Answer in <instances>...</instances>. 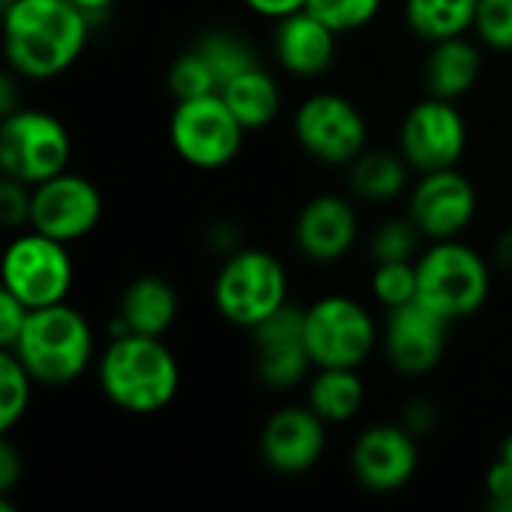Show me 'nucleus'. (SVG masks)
Instances as JSON below:
<instances>
[{
	"mask_svg": "<svg viewBox=\"0 0 512 512\" xmlns=\"http://www.w3.org/2000/svg\"><path fill=\"white\" fill-rule=\"evenodd\" d=\"M381 6L384 0H306V9L339 36L369 27L378 18Z\"/></svg>",
	"mask_w": 512,
	"mask_h": 512,
	"instance_id": "nucleus-31",
	"label": "nucleus"
},
{
	"mask_svg": "<svg viewBox=\"0 0 512 512\" xmlns=\"http://www.w3.org/2000/svg\"><path fill=\"white\" fill-rule=\"evenodd\" d=\"M360 237L357 207L336 192L315 195L303 204L294 219V246L306 261L336 264L342 261Z\"/></svg>",
	"mask_w": 512,
	"mask_h": 512,
	"instance_id": "nucleus-18",
	"label": "nucleus"
},
{
	"mask_svg": "<svg viewBox=\"0 0 512 512\" xmlns=\"http://www.w3.org/2000/svg\"><path fill=\"white\" fill-rule=\"evenodd\" d=\"M339 33L315 18L309 9H300L273 30V54L279 66L294 78H318L336 63Z\"/></svg>",
	"mask_w": 512,
	"mask_h": 512,
	"instance_id": "nucleus-19",
	"label": "nucleus"
},
{
	"mask_svg": "<svg viewBox=\"0 0 512 512\" xmlns=\"http://www.w3.org/2000/svg\"><path fill=\"white\" fill-rule=\"evenodd\" d=\"M450 321L414 300L387 312L384 321V354L390 366L405 378L432 375L447 351Z\"/></svg>",
	"mask_w": 512,
	"mask_h": 512,
	"instance_id": "nucleus-16",
	"label": "nucleus"
},
{
	"mask_svg": "<svg viewBox=\"0 0 512 512\" xmlns=\"http://www.w3.org/2000/svg\"><path fill=\"white\" fill-rule=\"evenodd\" d=\"M102 192L99 186L75 171H63L39 186H33L30 225L60 243H78L96 231L102 222Z\"/></svg>",
	"mask_w": 512,
	"mask_h": 512,
	"instance_id": "nucleus-12",
	"label": "nucleus"
},
{
	"mask_svg": "<svg viewBox=\"0 0 512 512\" xmlns=\"http://www.w3.org/2000/svg\"><path fill=\"white\" fill-rule=\"evenodd\" d=\"M423 231L411 216H393L381 222L369 237V255L372 261H417L423 252Z\"/></svg>",
	"mask_w": 512,
	"mask_h": 512,
	"instance_id": "nucleus-28",
	"label": "nucleus"
},
{
	"mask_svg": "<svg viewBox=\"0 0 512 512\" xmlns=\"http://www.w3.org/2000/svg\"><path fill=\"white\" fill-rule=\"evenodd\" d=\"M489 294L492 267L465 240H435L417 255V300L450 324L477 315Z\"/></svg>",
	"mask_w": 512,
	"mask_h": 512,
	"instance_id": "nucleus-4",
	"label": "nucleus"
},
{
	"mask_svg": "<svg viewBox=\"0 0 512 512\" xmlns=\"http://www.w3.org/2000/svg\"><path fill=\"white\" fill-rule=\"evenodd\" d=\"M30 204H33V186L3 177L0 183V222L6 231H21L30 225Z\"/></svg>",
	"mask_w": 512,
	"mask_h": 512,
	"instance_id": "nucleus-33",
	"label": "nucleus"
},
{
	"mask_svg": "<svg viewBox=\"0 0 512 512\" xmlns=\"http://www.w3.org/2000/svg\"><path fill=\"white\" fill-rule=\"evenodd\" d=\"M219 93L246 132L267 129L282 111V87L261 63L234 75L228 84H222Z\"/></svg>",
	"mask_w": 512,
	"mask_h": 512,
	"instance_id": "nucleus-23",
	"label": "nucleus"
},
{
	"mask_svg": "<svg viewBox=\"0 0 512 512\" xmlns=\"http://www.w3.org/2000/svg\"><path fill=\"white\" fill-rule=\"evenodd\" d=\"M27 315H30V309L15 294L0 288V348L3 351L15 348V342L27 324Z\"/></svg>",
	"mask_w": 512,
	"mask_h": 512,
	"instance_id": "nucleus-34",
	"label": "nucleus"
},
{
	"mask_svg": "<svg viewBox=\"0 0 512 512\" xmlns=\"http://www.w3.org/2000/svg\"><path fill=\"white\" fill-rule=\"evenodd\" d=\"M372 297L390 312L417 300V261H378L369 279Z\"/></svg>",
	"mask_w": 512,
	"mask_h": 512,
	"instance_id": "nucleus-30",
	"label": "nucleus"
},
{
	"mask_svg": "<svg viewBox=\"0 0 512 512\" xmlns=\"http://www.w3.org/2000/svg\"><path fill=\"white\" fill-rule=\"evenodd\" d=\"M306 405L327 423H351L366 405V381L357 369H315L306 384Z\"/></svg>",
	"mask_w": 512,
	"mask_h": 512,
	"instance_id": "nucleus-24",
	"label": "nucleus"
},
{
	"mask_svg": "<svg viewBox=\"0 0 512 512\" xmlns=\"http://www.w3.org/2000/svg\"><path fill=\"white\" fill-rule=\"evenodd\" d=\"M495 264H498V270H504L512 279V225L504 228L495 240Z\"/></svg>",
	"mask_w": 512,
	"mask_h": 512,
	"instance_id": "nucleus-40",
	"label": "nucleus"
},
{
	"mask_svg": "<svg viewBox=\"0 0 512 512\" xmlns=\"http://www.w3.org/2000/svg\"><path fill=\"white\" fill-rule=\"evenodd\" d=\"M72 162V135L60 117L42 108H15L0 120L3 177L39 186L63 174Z\"/></svg>",
	"mask_w": 512,
	"mask_h": 512,
	"instance_id": "nucleus-6",
	"label": "nucleus"
},
{
	"mask_svg": "<svg viewBox=\"0 0 512 512\" xmlns=\"http://www.w3.org/2000/svg\"><path fill=\"white\" fill-rule=\"evenodd\" d=\"M411 165L396 150H378L366 147L351 165H348V183L351 192L372 204H387L402 198L411 189Z\"/></svg>",
	"mask_w": 512,
	"mask_h": 512,
	"instance_id": "nucleus-22",
	"label": "nucleus"
},
{
	"mask_svg": "<svg viewBox=\"0 0 512 512\" xmlns=\"http://www.w3.org/2000/svg\"><path fill=\"white\" fill-rule=\"evenodd\" d=\"M24 81L21 75H15L12 69L0 78V114H12L15 108H21L18 96H15V84Z\"/></svg>",
	"mask_w": 512,
	"mask_h": 512,
	"instance_id": "nucleus-39",
	"label": "nucleus"
},
{
	"mask_svg": "<svg viewBox=\"0 0 512 512\" xmlns=\"http://www.w3.org/2000/svg\"><path fill=\"white\" fill-rule=\"evenodd\" d=\"M483 75V51L474 39L450 36L441 42H432L429 57L423 63V84L429 96L459 102L465 93L474 90V84Z\"/></svg>",
	"mask_w": 512,
	"mask_h": 512,
	"instance_id": "nucleus-20",
	"label": "nucleus"
},
{
	"mask_svg": "<svg viewBox=\"0 0 512 512\" xmlns=\"http://www.w3.org/2000/svg\"><path fill=\"white\" fill-rule=\"evenodd\" d=\"M99 387L126 414H159L180 393V363L162 336H114L99 354Z\"/></svg>",
	"mask_w": 512,
	"mask_h": 512,
	"instance_id": "nucleus-2",
	"label": "nucleus"
},
{
	"mask_svg": "<svg viewBox=\"0 0 512 512\" xmlns=\"http://www.w3.org/2000/svg\"><path fill=\"white\" fill-rule=\"evenodd\" d=\"M468 150V123L456 102L429 96L411 105L399 126V153L417 174L456 168Z\"/></svg>",
	"mask_w": 512,
	"mask_h": 512,
	"instance_id": "nucleus-11",
	"label": "nucleus"
},
{
	"mask_svg": "<svg viewBox=\"0 0 512 512\" xmlns=\"http://www.w3.org/2000/svg\"><path fill=\"white\" fill-rule=\"evenodd\" d=\"M168 141L189 168L219 171L240 156L246 129L234 117L222 93H210L174 102L168 120Z\"/></svg>",
	"mask_w": 512,
	"mask_h": 512,
	"instance_id": "nucleus-9",
	"label": "nucleus"
},
{
	"mask_svg": "<svg viewBox=\"0 0 512 512\" xmlns=\"http://www.w3.org/2000/svg\"><path fill=\"white\" fill-rule=\"evenodd\" d=\"M9 351L24 363L36 384L66 387L90 369L96 357V342L90 321L66 300L30 309L27 324L15 348Z\"/></svg>",
	"mask_w": 512,
	"mask_h": 512,
	"instance_id": "nucleus-3",
	"label": "nucleus"
},
{
	"mask_svg": "<svg viewBox=\"0 0 512 512\" xmlns=\"http://www.w3.org/2000/svg\"><path fill=\"white\" fill-rule=\"evenodd\" d=\"M288 273L267 249H231L213 279L216 312L243 330H255L288 303Z\"/></svg>",
	"mask_w": 512,
	"mask_h": 512,
	"instance_id": "nucleus-5",
	"label": "nucleus"
},
{
	"mask_svg": "<svg viewBox=\"0 0 512 512\" xmlns=\"http://www.w3.org/2000/svg\"><path fill=\"white\" fill-rule=\"evenodd\" d=\"M195 48H198V51L207 57V63L213 66L216 81H219V90H222V84H228L234 75H240V72L258 66L255 48H252L243 36H237V33H231V30H210V33H204V36L195 42Z\"/></svg>",
	"mask_w": 512,
	"mask_h": 512,
	"instance_id": "nucleus-26",
	"label": "nucleus"
},
{
	"mask_svg": "<svg viewBox=\"0 0 512 512\" xmlns=\"http://www.w3.org/2000/svg\"><path fill=\"white\" fill-rule=\"evenodd\" d=\"M435 420H438V411H435V405L426 402V399H414V402H408L405 411H402V423H405L417 438L426 435V432L435 426Z\"/></svg>",
	"mask_w": 512,
	"mask_h": 512,
	"instance_id": "nucleus-36",
	"label": "nucleus"
},
{
	"mask_svg": "<svg viewBox=\"0 0 512 512\" xmlns=\"http://www.w3.org/2000/svg\"><path fill=\"white\" fill-rule=\"evenodd\" d=\"M480 0H405V21L420 39L441 42L474 30Z\"/></svg>",
	"mask_w": 512,
	"mask_h": 512,
	"instance_id": "nucleus-25",
	"label": "nucleus"
},
{
	"mask_svg": "<svg viewBox=\"0 0 512 512\" xmlns=\"http://www.w3.org/2000/svg\"><path fill=\"white\" fill-rule=\"evenodd\" d=\"M33 375L24 369V363L0 348V432L9 435L30 411L33 399Z\"/></svg>",
	"mask_w": 512,
	"mask_h": 512,
	"instance_id": "nucleus-27",
	"label": "nucleus"
},
{
	"mask_svg": "<svg viewBox=\"0 0 512 512\" xmlns=\"http://www.w3.org/2000/svg\"><path fill=\"white\" fill-rule=\"evenodd\" d=\"M498 459H504L507 465H512V429L504 435V441H501V453H498Z\"/></svg>",
	"mask_w": 512,
	"mask_h": 512,
	"instance_id": "nucleus-42",
	"label": "nucleus"
},
{
	"mask_svg": "<svg viewBox=\"0 0 512 512\" xmlns=\"http://www.w3.org/2000/svg\"><path fill=\"white\" fill-rule=\"evenodd\" d=\"M477 210V186L459 168L426 171L408 189V216L417 222L429 243L462 237L474 222Z\"/></svg>",
	"mask_w": 512,
	"mask_h": 512,
	"instance_id": "nucleus-13",
	"label": "nucleus"
},
{
	"mask_svg": "<svg viewBox=\"0 0 512 512\" xmlns=\"http://www.w3.org/2000/svg\"><path fill=\"white\" fill-rule=\"evenodd\" d=\"M378 339V324L357 297L324 294L306 306V348L315 369H360Z\"/></svg>",
	"mask_w": 512,
	"mask_h": 512,
	"instance_id": "nucleus-8",
	"label": "nucleus"
},
{
	"mask_svg": "<svg viewBox=\"0 0 512 512\" xmlns=\"http://www.w3.org/2000/svg\"><path fill=\"white\" fill-rule=\"evenodd\" d=\"M486 495H489V507L512 498V465H507L504 459H495L492 468L486 471Z\"/></svg>",
	"mask_w": 512,
	"mask_h": 512,
	"instance_id": "nucleus-35",
	"label": "nucleus"
},
{
	"mask_svg": "<svg viewBox=\"0 0 512 512\" xmlns=\"http://www.w3.org/2000/svg\"><path fill=\"white\" fill-rule=\"evenodd\" d=\"M18 477H21V456L9 441H3L0 444V498H9Z\"/></svg>",
	"mask_w": 512,
	"mask_h": 512,
	"instance_id": "nucleus-37",
	"label": "nucleus"
},
{
	"mask_svg": "<svg viewBox=\"0 0 512 512\" xmlns=\"http://www.w3.org/2000/svg\"><path fill=\"white\" fill-rule=\"evenodd\" d=\"M294 138L321 165H351L369 147V120L354 99L318 90L297 105Z\"/></svg>",
	"mask_w": 512,
	"mask_h": 512,
	"instance_id": "nucleus-10",
	"label": "nucleus"
},
{
	"mask_svg": "<svg viewBox=\"0 0 512 512\" xmlns=\"http://www.w3.org/2000/svg\"><path fill=\"white\" fill-rule=\"evenodd\" d=\"M327 447V423L309 405L276 408L261 429V456L270 471L297 477L312 471Z\"/></svg>",
	"mask_w": 512,
	"mask_h": 512,
	"instance_id": "nucleus-17",
	"label": "nucleus"
},
{
	"mask_svg": "<svg viewBox=\"0 0 512 512\" xmlns=\"http://www.w3.org/2000/svg\"><path fill=\"white\" fill-rule=\"evenodd\" d=\"M471 33L492 51H512V0H480Z\"/></svg>",
	"mask_w": 512,
	"mask_h": 512,
	"instance_id": "nucleus-32",
	"label": "nucleus"
},
{
	"mask_svg": "<svg viewBox=\"0 0 512 512\" xmlns=\"http://www.w3.org/2000/svg\"><path fill=\"white\" fill-rule=\"evenodd\" d=\"M252 333L255 345V375L273 390H291L303 384L315 363L306 348V309L285 303Z\"/></svg>",
	"mask_w": 512,
	"mask_h": 512,
	"instance_id": "nucleus-15",
	"label": "nucleus"
},
{
	"mask_svg": "<svg viewBox=\"0 0 512 512\" xmlns=\"http://www.w3.org/2000/svg\"><path fill=\"white\" fill-rule=\"evenodd\" d=\"M0 282L27 309L66 303L75 285V261L66 243L36 228H21L3 249Z\"/></svg>",
	"mask_w": 512,
	"mask_h": 512,
	"instance_id": "nucleus-7",
	"label": "nucleus"
},
{
	"mask_svg": "<svg viewBox=\"0 0 512 512\" xmlns=\"http://www.w3.org/2000/svg\"><path fill=\"white\" fill-rule=\"evenodd\" d=\"M90 18L72 0H12L3 6L6 66L24 81L60 78L84 54Z\"/></svg>",
	"mask_w": 512,
	"mask_h": 512,
	"instance_id": "nucleus-1",
	"label": "nucleus"
},
{
	"mask_svg": "<svg viewBox=\"0 0 512 512\" xmlns=\"http://www.w3.org/2000/svg\"><path fill=\"white\" fill-rule=\"evenodd\" d=\"M246 9H252L255 15L267 18V21H282L300 9H306V0H243Z\"/></svg>",
	"mask_w": 512,
	"mask_h": 512,
	"instance_id": "nucleus-38",
	"label": "nucleus"
},
{
	"mask_svg": "<svg viewBox=\"0 0 512 512\" xmlns=\"http://www.w3.org/2000/svg\"><path fill=\"white\" fill-rule=\"evenodd\" d=\"M180 312L177 291L162 276H138L132 279L117 303V321L126 327V333L141 336H165Z\"/></svg>",
	"mask_w": 512,
	"mask_h": 512,
	"instance_id": "nucleus-21",
	"label": "nucleus"
},
{
	"mask_svg": "<svg viewBox=\"0 0 512 512\" xmlns=\"http://www.w3.org/2000/svg\"><path fill=\"white\" fill-rule=\"evenodd\" d=\"M168 90H171L174 102L219 93L216 72L195 45L189 51H183L180 57H174V63L168 66Z\"/></svg>",
	"mask_w": 512,
	"mask_h": 512,
	"instance_id": "nucleus-29",
	"label": "nucleus"
},
{
	"mask_svg": "<svg viewBox=\"0 0 512 512\" xmlns=\"http://www.w3.org/2000/svg\"><path fill=\"white\" fill-rule=\"evenodd\" d=\"M75 6H81L87 15H99V12H105L114 0H72Z\"/></svg>",
	"mask_w": 512,
	"mask_h": 512,
	"instance_id": "nucleus-41",
	"label": "nucleus"
},
{
	"mask_svg": "<svg viewBox=\"0 0 512 512\" xmlns=\"http://www.w3.org/2000/svg\"><path fill=\"white\" fill-rule=\"evenodd\" d=\"M417 468V435L405 423H375L363 429L351 447V474L363 489L375 495L405 489L414 480Z\"/></svg>",
	"mask_w": 512,
	"mask_h": 512,
	"instance_id": "nucleus-14",
	"label": "nucleus"
}]
</instances>
